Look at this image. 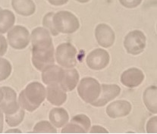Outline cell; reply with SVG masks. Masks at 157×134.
<instances>
[{"instance_id":"2e32d148","label":"cell","mask_w":157,"mask_h":134,"mask_svg":"<svg viewBox=\"0 0 157 134\" xmlns=\"http://www.w3.org/2000/svg\"><path fill=\"white\" fill-rule=\"evenodd\" d=\"M46 91L47 100L52 105L60 106L67 100L66 92L59 85H48Z\"/></svg>"},{"instance_id":"277c9868","label":"cell","mask_w":157,"mask_h":134,"mask_svg":"<svg viewBox=\"0 0 157 134\" xmlns=\"http://www.w3.org/2000/svg\"><path fill=\"white\" fill-rule=\"evenodd\" d=\"M101 85L93 77H84L80 81L78 92L83 101L92 104L100 96Z\"/></svg>"},{"instance_id":"52a82bcc","label":"cell","mask_w":157,"mask_h":134,"mask_svg":"<svg viewBox=\"0 0 157 134\" xmlns=\"http://www.w3.org/2000/svg\"><path fill=\"white\" fill-rule=\"evenodd\" d=\"M9 43L14 49H24L30 43V33L26 28L23 26H14L9 30L8 33Z\"/></svg>"},{"instance_id":"d6986e66","label":"cell","mask_w":157,"mask_h":134,"mask_svg":"<svg viewBox=\"0 0 157 134\" xmlns=\"http://www.w3.org/2000/svg\"><path fill=\"white\" fill-rule=\"evenodd\" d=\"M49 121L53 124L54 127L57 128H61L68 123V113L63 108H52L49 112Z\"/></svg>"},{"instance_id":"4fadbf2b","label":"cell","mask_w":157,"mask_h":134,"mask_svg":"<svg viewBox=\"0 0 157 134\" xmlns=\"http://www.w3.org/2000/svg\"><path fill=\"white\" fill-rule=\"evenodd\" d=\"M144 80V74L141 70L136 68H129L122 73L121 82L128 88H134L142 84Z\"/></svg>"},{"instance_id":"83f0119b","label":"cell","mask_w":157,"mask_h":134,"mask_svg":"<svg viewBox=\"0 0 157 134\" xmlns=\"http://www.w3.org/2000/svg\"><path fill=\"white\" fill-rule=\"evenodd\" d=\"M8 43L3 36L0 35V56H3L7 52Z\"/></svg>"},{"instance_id":"5b68a950","label":"cell","mask_w":157,"mask_h":134,"mask_svg":"<svg viewBox=\"0 0 157 134\" xmlns=\"http://www.w3.org/2000/svg\"><path fill=\"white\" fill-rule=\"evenodd\" d=\"M77 49L69 43L59 45L56 51V58L60 66L72 68L77 65Z\"/></svg>"},{"instance_id":"7402d4cb","label":"cell","mask_w":157,"mask_h":134,"mask_svg":"<svg viewBox=\"0 0 157 134\" xmlns=\"http://www.w3.org/2000/svg\"><path fill=\"white\" fill-rule=\"evenodd\" d=\"M25 110L23 108H19V110L16 113H14V114H6V123L10 127H17L22 122L24 117H25Z\"/></svg>"},{"instance_id":"4dcf8cb0","label":"cell","mask_w":157,"mask_h":134,"mask_svg":"<svg viewBox=\"0 0 157 134\" xmlns=\"http://www.w3.org/2000/svg\"><path fill=\"white\" fill-rule=\"evenodd\" d=\"M3 131V114L2 111L0 110V133Z\"/></svg>"},{"instance_id":"ac0fdd59","label":"cell","mask_w":157,"mask_h":134,"mask_svg":"<svg viewBox=\"0 0 157 134\" xmlns=\"http://www.w3.org/2000/svg\"><path fill=\"white\" fill-rule=\"evenodd\" d=\"M12 8L18 15L30 16L36 11L33 0H12Z\"/></svg>"},{"instance_id":"6da1fadb","label":"cell","mask_w":157,"mask_h":134,"mask_svg":"<svg viewBox=\"0 0 157 134\" xmlns=\"http://www.w3.org/2000/svg\"><path fill=\"white\" fill-rule=\"evenodd\" d=\"M32 43V62L38 71H43L54 65L55 50L49 30L43 28H36L30 36Z\"/></svg>"},{"instance_id":"30bf717a","label":"cell","mask_w":157,"mask_h":134,"mask_svg":"<svg viewBox=\"0 0 157 134\" xmlns=\"http://www.w3.org/2000/svg\"><path fill=\"white\" fill-rule=\"evenodd\" d=\"M90 128V120L84 114H78L62 130V133H86Z\"/></svg>"},{"instance_id":"f1b7e54d","label":"cell","mask_w":157,"mask_h":134,"mask_svg":"<svg viewBox=\"0 0 157 134\" xmlns=\"http://www.w3.org/2000/svg\"><path fill=\"white\" fill-rule=\"evenodd\" d=\"M90 133H108V130H105V128H103L101 126H93L91 127L90 130H89Z\"/></svg>"},{"instance_id":"4316f807","label":"cell","mask_w":157,"mask_h":134,"mask_svg":"<svg viewBox=\"0 0 157 134\" xmlns=\"http://www.w3.org/2000/svg\"><path fill=\"white\" fill-rule=\"evenodd\" d=\"M121 6L128 9H134L141 3L142 0H119Z\"/></svg>"},{"instance_id":"cb8c5ba5","label":"cell","mask_w":157,"mask_h":134,"mask_svg":"<svg viewBox=\"0 0 157 134\" xmlns=\"http://www.w3.org/2000/svg\"><path fill=\"white\" fill-rule=\"evenodd\" d=\"M12 73V65L7 59L0 58V81L7 79Z\"/></svg>"},{"instance_id":"d4e9b609","label":"cell","mask_w":157,"mask_h":134,"mask_svg":"<svg viewBox=\"0 0 157 134\" xmlns=\"http://www.w3.org/2000/svg\"><path fill=\"white\" fill-rule=\"evenodd\" d=\"M54 12H49V13L46 14V15L44 16L43 20V26L46 27L48 30L50 31V33H52V36H58L59 35V32H57V30H56L55 27H54L53 21H52V18H53Z\"/></svg>"},{"instance_id":"1f68e13d","label":"cell","mask_w":157,"mask_h":134,"mask_svg":"<svg viewBox=\"0 0 157 134\" xmlns=\"http://www.w3.org/2000/svg\"><path fill=\"white\" fill-rule=\"evenodd\" d=\"M6 133H21V131L17 129H13V130H9L6 131Z\"/></svg>"},{"instance_id":"d6a6232c","label":"cell","mask_w":157,"mask_h":134,"mask_svg":"<svg viewBox=\"0 0 157 134\" xmlns=\"http://www.w3.org/2000/svg\"><path fill=\"white\" fill-rule=\"evenodd\" d=\"M2 97H3V92L2 91V89L0 88V102H1L2 100Z\"/></svg>"},{"instance_id":"836d02e7","label":"cell","mask_w":157,"mask_h":134,"mask_svg":"<svg viewBox=\"0 0 157 134\" xmlns=\"http://www.w3.org/2000/svg\"><path fill=\"white\" fill-rule=\"evenodd\" d=\"M76 1L79 2H81V3H86V2H88L90 0H76Z\"/></svg>"},{"instance_id":"e575fe53","label":"cell","mask_w":157,"mask_h":134,"mask_svg":"<svg viewBox=\"0 0 157 134\" xmlns=\"http://www.w3.org/2000/svg\"><path fill=\"white\" fill-rule=\"evenodd\" d=\"M2 10V9H1V8H0V11H1Z\"/></svg>"},{"instance_id":"8fae6325","label":"cell","mask_w":157,"mask_h":134,"mask_svg":"<svg viewBox=\"0 0 157 134\" xmlns=\"http://www.w3.org/2000/svg\"><path fill=\"white\" fill-rule=\"evenodd\" d=\"M121 92V88L118 85L115 84H102L101 86V92L100 96L97 100L92 103L94 107L104 106L109 102L114 99L115 97L118 96Z\"/></svg>"},{"instance_id":"7a4b0ae2","label":"cell","mask_w":157,"mask_h":134,"mask_svg":"<svg viewBox=\"0 0 157 134\" xmlns=\"http://www.w3.org/2000/svg\"><path fill=\"white\" fill-rule=\"evenodd\" d=\"M46 92V89L40 83H30L26 88L21 92L18 97L19 105L23 109L33 112L37 109L44 101Z\"/></svg>"},{"instance_id":"603a6c76","label":"cell","mask_w":157,"mask_h":134,"mask_svg":"<svg viewBox=\"0 0 157 134\" xmlns=\"http://www.w3.org/2000/svg\"><path fill=\"white\" fill-rule=\"evenodd\" d=\"M33 133H56L57 130L55 127L46 121H40L39 123L35 125L33 127Z\"/></svg>"},{"instance_id":"484cf974","label":"cell","mask_w":157,"mask_h":134,"mask_svg":"<svg viewBox=\"0 0 157 134\" xmlns=\"http://www.w3.org/2000/svg\"><path fill=\"white\" fill-rule=\"evenodd\" d=\"M156 124H157V117L156 116L151 117L147 122V132L148 133H156Z\"/></svg>"},{"instance_id":"3957f363","label":"cell","mask_w":157,"mask_h":134,"mask_svg":"<svg viewBox=\"0 0 157 134\" xmlns=\"http://www.w3.org/2000/svg\"><path fill=\"white\" fill-rule=\"evenodd\" d=\"M54 27L59 33H73L80 28V22L78 17L68 11H61L54 14Z\"/></svg>"},{"instance_id":"5bb4252c","label":"cell","mask_w":157,"mask_h":134,"mask_svg":"<svg viewBox=\"0 0 157 134\" xmlns=\"http://www.w3.org/2000/svg\"><path fill=\"white\" fill-rule=\"evenodd\" d=\"M131 111V105L125 100H118L110 103L106 108V114L111 118L123 117L129 114Z\"/></svg>"},{"instance_id":"8992f818","label":"cell","mask_w":157,"mask_h":134,"mask_svg":"<svg viewBox=\"0 0 157 134\" xmlns=\"http://www.w3.org/2000/svg\"><path fill=\"white\" fill-rule=\"evenodd\" d=\"M147 39L143 32L135 30L129 32L124 40V46L128 53L137 55L144 52Z\"/></svg>"},{"instance_id":"f546056e","label":"cell","mask_w":157,"mask_h":134,"mask_svg":"<svg viewBox=\"0 0 157 134\" xmlns=\"http://www.w3.org/2000/svg\"><path fill=\"white\" fill-rule=\"evenodd\" d=\"M51 5L55 6H60L62 5L66 4L68 2V0H47Z\"/></svg>"},{"instance_id":"44dd1931","label":"cell","mask_w":157,"mask_h":134,"mask_svg":"<svg viewBox=\"0 0 157 134\" xmlns=\"http://www.w3.org/2000/svg\"><path fill=\"white\" fill-rule=\"evenodd\" d=\"M15 22V16L10 10L0 11V34L6 33L11 30Z\"/></svg>"},{"instance_id":"e0dca14e","label":"cell","mask_w":157,"mask_h":134,"mask_svg":"<svg viewBox=\"0 0 157 134\" xmlns=\"http://www.w3.org/2000/svg\"><path fill=\"white\" fill-rule=\"evenodd\" d=\"M79 81V74L74 68L64 70V75L60 83L61 88L65 92H71L78 85Z\"/></svg>"},{"instance_id":"ba28073f","label":"cell","mask_w":157,"mask_h":134,"mask_svg":"<svg viewBox=\"0 0 157 134\" xmlns=\"http://www.w3.org/2000/svg\"><path fill=\"white\" fill-rule=\"evenodd\" d=\"M3 92L2 100L0 102V110L6 114L16 113L20 107L17 101V94L13 89L8 87H1Z\"/></svg>"},{"instance_id":"9a60e30c","label":"cell","mask_w":157,"mask_h":134,"mask_svg":"<svg viewBox=\"0 0 157 134\" xmlns=\"http://www.w3.org/2000/svg\"><path fill=\"white\" fill-rule=\"evenodd\" d=\"M64 75V70L57 65H51L42 71L43 82L46 85H59Z\"/></svg>"},{"instance_id":"ffe728a7","label":"cell","mask_w":157,"mask_h":134,"mask_svg":"<svg viewBox=\"0 0 157 134\" xmlns=\"http://www.w3.org/2000/svg\"><path fill=\"white\" fill-rule=\"evenodd\" d=\"M144 105L153 114L157 113V88L156 86L148 87L144 92Z\"/></svg>"},{"instance_id":"7c38bea8","label":"cell","mask_w":157,"mask_h":134,"mask_svg":"<svg viewBox=\"0 0 157 134\" xmlns=\"http://www.w3.org/2000/svg\"><path fill=\"white\" fill-rule=\"evenodd\" d=\"M95 36L98 44L104 48L110 47L115 43L114 31L105 24H100L97 25L95 30Z\"/></svg>"},{"instance_id":"9c48e42d","label":"cell","mask_w":157,"mask_h":134,"mask_svg":"<svg viewBox=\"0 0 157 134\" xmlns=\"http://www.w3.org/2000/svg\"><path fill=\"white\" fill-rule=\"evenodd\" d=\"M110 56L108 52L102 49H94L90 52L86 58V65L90 69L100 71L109 65Z\"/></svg>"}]
</instances>
